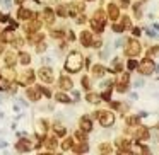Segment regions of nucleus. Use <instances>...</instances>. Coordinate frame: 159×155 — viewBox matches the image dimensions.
<instances>
[{
  "mask_svg": "<svg viewBox=\"0 0 159 155\" xmlns=\"http://www.w3.org/2000/svg\"><path fill=\"white\" fill-rule=\"evenodd\" d=\"M65 68H67L69 72H72V73L79 72V70L82 68V56H80V53H77V51H72V53L69 55V58H67Z\"/></svg>",
  "mask_w": 159,
  "mask_h": 155,
  "instance_id": "1",
  "label": "nucleus"
},
{
  "mask_svg": "<svg viewBox=\"0 0 159 155\" xmlns=\"http://www.w3.org/2000/svg\"><path fill=\"white\" fill-rule=\"evenodd\" d=\"M101 123H103V126H110V125L115 123V116H113L111 113H103V116H101Z\"/></svg>",
  "mask_w": 159,
  "mask_h": 155,
  "instance_id": "2",
  "label": "nucleus"
},
{
  "mask_svg": "<svg viewBox=\"0 0 159 155\" xmlns=\"http://www.w3.org/2000/svg\"><path fill=\"white\" fill-rule=\"evenodd\" d=\"M50 73H51V70H48V68H43V70H39V77H41L45 82H51V80H53V77H51Z\"/></svg>",
  "mask_w": 159,
  "mask_h": 155,
  "instance_id": "3",
  "label": "nucleus"
},
{
  "mask_svg": "<svg viewBox=\"0 0 159 155\" xmlns=\"http://www.w3.org/2000/svg\"><path fill=\"white\" fill-rule=\"evenodd\" d=\"M62 87H63V89H70V87H72V82L67 80V78H62Z\"/></svg>",
  "mask_w": 159,
  "mask_h": 155,
  "instance_id": "4",
  "label": "nucleus"
},
{
  "mask_svg": "<svg viewBox=\"0 0 159 155\" xmlns=\"http://www.w3.org/2000/svg\"><path fill=\"white\" fill-rule=\"evenodd\" d=\"M19 17H21V19H24V17H29V12H27L26 9H22V10L19 12Z\"/></svg>",
  "mask_w": 159,
  "mask_h": 155,
  "instance_id": "5",
  "label": "nucleus"
},
{
  "mask_svg": "<svg viewBox=\"0 0 159 155\" xmlns=\"http://www.w3.org/2000/svg\"><path fill=\"white\" fill-rule=\"evenodd\" d=\"M80 125H84V130H91V123H89L87 119H82Z\"/></svg>",
  "mask_w": 159,
  "mask_h": 155,
  "instance_id": "6",
  "label": "nucleus"
},
{
  "mask_svg": "<svg viewBox=\"0 0 159 155\" xmlns=\"http://www.w3.org/2000/svg\"><path fill=\"white\" fill-rule=\"evenodd\" d=\"M80 39H82V41H84V43H86V44H89V39H91V36H89V34H87V32H84V36H82V38H80Z\"/></svg>",
  "mask_w": 159,
  "mask_h": 155,
  "instance_id": "7",
  "label": "nucleus"
},
{
  "mask_svg": "<svg viewBox=\"0 0 159 155\" xmlns=\"http://www.w3.org/2000/svg\"><path fill=\"white\" fill-rule=\"evenodd\" d=\"M87 99H89V102H98V101H99V97H98V96H92V94L87 96Z\"/></svg>",
  "mask_w": 159,
  "mask_h": 155,
  "instance_id": "8",
  "label": "nucleus"
},
{
  "mask_svg": "<svg viewBox=\"0 0 159 155\" xmlns=\"http://www.w3.org/2000/svg\"><path fill=\"white\" fill-rule=\"evenodd\" d=\"M21 58H22L21 60L22 63H29V55H21Z\"/></svg>",
  "mask_w": 159,
  "mask_h": 155,
  "instance_id": "9",
  "label": "nucleus"
},
{
  "mask_svg": "<svg viewBox=\"0 0 159 155\" xmlns=\"http://www.w3.org/2000/svg\"><path fill=\"white\" fill-rule=\"evenodd\" d=\"M57 99H60V102H69V99L65 96H57Z\"/></svg>",
  "mask_w": 159,
  "mask_h": 155,
  "instance_id": "10",
  "label": "nucleus"
},
{
  "mask_svg": "<svg viewBox=\"0 0 159 155\" xmlns=\"http://www.w3.org/2000/svg\"><path fill=\"white\" fill-rule=\"evenodd\" d=\"M2 2H3V7H5V9L10 7V0H2Z\"/></svg>",
  "mask_w": 159,
  "mask_h": 155,
  "instance_id": "11",
  "label": "nucleus"
}]
</instances>
